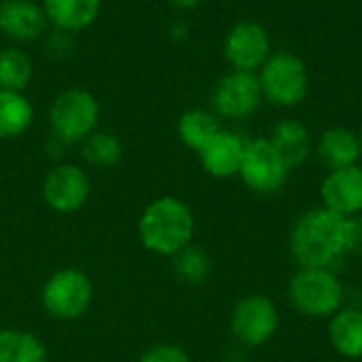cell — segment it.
<instances>
[{
    "mask_svg": "<svg viewBox=\"0 0 362 362\" xmlns=\"http://www.w3.org/2000/svg\"><path fill=\"white\" fill-rule=\"evenodd\" d=\"M291 255L301 269H331L348 257L346 252V218L329 208H312L303 212L291 229Z\"/></svg>",
    "mask_w": 362,
    "mask_h": 362,
    "instance_id": "1",
    "label": "cell"
},
{
    "mask_svg": "<svg viewBox=\"0 0 362 362\" xmlns=\"http://www.w3.org/2000/svg\"><path fill=\"white\" fill-rule=\"evenodd\" d=\"M195 221L191 208L178 197H159L140 216L138 233L144 244L155 255L174 257L187 248L193 240Z\"/></svg>",
    "mask_w": 362,
    "mask_h": 362,
    "instance_id": "2",
    "label": "cell"
},
{
    "mask_svg": "<svg viewBox=\"0 0 362 362\" xmlns=\"http://www.w3.org/2000/svg\"><path fill=\"white\" fill-rule=\"evenodd\" d=\"M263 100L278 108L299 106L310 89V74L305 62L288 51L272 53L257 72Z\"/></svg>",
    "mask_w": 362,
    "mask_h": 362,
    "instance_id": "3",
    "label": "cell"
},
{
    "mask_svg": "<svg viewBox=\"0 0 362 362\" xmlns=\"http://www.w3.org/2000/svg\"><path fill=\"white\" fill-rule=\"evenodd\" d=\"M288 299L308 318H331L344 308L346 291L331 269H301L288 284Z\"/></svg>",
    "mask_w": 362,
    "mask_h": 362,
    "instance_id": "4",
    "label": "cell"
},
{
    "mask_svg": "<svg viewBox=\"0 0 362 362\" xmlns=\"http://www.w3.org/2000/svg\"><path fill=\"white\" fill-rule=\"evenodd\" d=\"M100 104L87 89H66L62 91L49 110V123L53 136L66 144L85 142L98 127Z\"/></svg>",
    "mask_w": 362,
    "mask_h": 362,
    "instance_id": "5",
    "label": "cell"
},
{
    "mask_svg": "<svg viewBox=\"0 0 362 362\" xmlns=\"http://www.w3.org/2000/svg\"><path fill=\"white\" fill-rule=\"evenodd\" d=\"M288 172V165L269 140L257 138L246 142L240 176L250 191L259 195H274L284 187Z\"/></svg>",
    "mask_w": 362,
    "mask_h": 362,
    "instance_id": "6",
    "label": "cell"
},
{
    "mask_svg": "<svg viewBox=\"0 0 362 362\" xmlns=\"http://www.w3.org/2000/svg\"><path fill=\"white\" fill-rule=\"evenodd\" d=\"M91 282L78 269H62L53 274L42 288L45 310L59 320H74L83 316L91 303Z\"/></svg>",
    "mask_w": 362,
    "mask_h": 362,
    "instance_id": "7",
    "label": "cell"
},
{
    "mask_svg": "<svg viewBox=\"0 0 362 362\" xmlns=\"http://www.w3.org/2000/svg\"><path fill=\"white\" fill-rule=\"evenodd\" d=\"M263 102L257 72L231 70L227 72L212 91V108L218 117L242 121L252 117Z\"/></svg>",
    "mask_w": 362,
    "mask_h": 362,
    "instance_id": "8",
    "label": "cell"
},
{
    "mask_svg": "<svg viewBox=\"0 0 362 362\" xmlns=\"http://www.w3.org/2000/svg\"><path fill=\"white\" fill-rule=\"evenodd\" d=\"M223 53L231 70L259 72L272 55V38L267 28L250 19L233 23L225 36Z\"/></svg>",
    "mask_w": 362,
    "mask_h": 362,
    "instance_id": "9",
    "label": "cell"
},
{
    "mask_svg": "<svg viewBox=\"0 0 362 362\" xmlns=\"http://www.w3.org/2000/svg\"><path fill=\"white\" fill-rule=\"evenodd\" d=\"M280 325V314L272 299L263 295L244 297L231 314V331L235 339L246 348H259L267 344Z\"/></svg>",
    "mask_w": 362,
    "mask_h": 362,
    "instance_id": "10",
    "label": "cell"
},
{
    "mask_svg": "<svg viewBox=\"0 0 362 362\" xmlns=\"http://www.w3.org/2000/svg\"><path fill=\"white\" fill-rule=\"evenodd\" d=\"M91 193L89 176L83 168L72 163H59L51 168L42 182V197L47 206L62 214H72L85 206Z\"/></svg>",
    "mask_w": 362,
    "mask_h": 362,
    "instance_id": "11",
    "label": "cell"
},
{
    "mask_svg": "<svg viewBox=\"0 0 362 362\" xmlns=\"http://www.w3.org/2000/svg\"><path fill=\"white\" fill-rule=\"evenodd\" d=\"M49 30L42 4L34 0H2L0 2V32L17 45L34 42Z\"/></svg>",
    "mask_w": 362,
    "mask_h": 362,
    "instance_id": "12",
    "label": "cell"
},
{
    "mask_svg": "<svg viewBox=\"0 0 362 362\" xmlns=\"http://www.w3.org/2000/svg\"><path fill=\"white\" fill-rule=\"evenodd\" d=\"M322 206L331 212L350 218L362 214V168L350 165L331 170L320 187Z\"/></svg>",
    "mask_w": 362,
    "mask_h": 362,
    "instance_id": "13",
    "label": "cell"
},
{
    "mask_svg": "<svg viewBox=\"0 0 362 362\" xmlns=\"http://www.w3.org/2000/svg\"><path fill=\"white\" fill-rule=\"evenodd\" d=\"M246 142L248 140H244L242 136H238L229 129H221L199 151V159H202L204 170L214 178H231V176L240 174Z\"/></svg>",
    "mask_w": 362,
    "mask_h": 362,
    "instance_id": "14",
    "label": "cell"
},
{
    "mask_svg": "<svg viewBox=\"0 0 362 362\" xmlns=\"http://www.w3.org/2000/svg\"><path fill=\"white\" fill-rule=\"evenodd\" d=\"M49 28L76 34L95 23L102 11V0H42Z\"/></svg>",
    "mask_w": 362,
    "mask_h": 362,
    "instance_id": "15",
    "label": "cell"
},
{
    "mask_svg": "<svg viewBox=\"0 0 362 362\" xmlns=\"http://www.w3.org/2000/svg\"><path fill=\"white\" fill-rule=\"evenodd\" d=\"M318 159L329 172L356 165L361 159L358 134L348 127H329L318 140Z\"/></svg>",
    "mask_w": 362,
    "mask_h": 362,
    "instance_id": "16",
    "label": "cell"
},
{
    "mask_svg": "<svg viewBox=\"0 0 362 362\" xmlns=\"http://www.w3.org/2000/svg\"><path fill=\"white\" fill-rule=\"evenodd\" d=\"M269 142L280 153L288 170L301 168L312 155V138L308 127L297 119H284L276 123Z\"/></svg>",
    "mask_w": 362,
    "mask_h": 362,
    "instance_id": "17",
    "label": "cell"
},
{
    "mask_svg": "<svg viewBox=\"0 0 362 362\" xmlns=\"http://www.w3.org/2000/svg\"><path fill=\"white\" fill-rule=\"evenodd\" d=\"M331 346L346 358H362V310L341 308L329 322Z\"/></svg>",
    "mask_w": 362,
    "mask_h": 362,
    "instance_id": "18",
    "label": "cell"
},
{
    "mask_svg": "<svg viewBox=\"0 0 362 362\" xmlns=\"http://www.w3.org/2000/svg\"><path fill=\"white\" fill-rule=\"evenodd\" d=\"M221 129L223 127L214 110L191 108L182 112V117L178 119V138L187 148L195 153H199Z\"/></svg>",
    "mask_w": 362,
    "mask_h": 362,
    "instance_id": "19",
    "label": "cell"
},
{
    "mask_svg": "<svg viewBox=\"0 0 362 362\" xmlns=\"http://www.w3.org/2000/svg\"><path fill=\"white\" fill-rule=\"evenodd\" d=\"M34 121V108L23 91L0 89V138H19Z\"/></svg>",
    "mask_w": 362,
    "mask_h": 362,
    "instance_id": "20",
    "label": "cell"
},
{
    "mask_svg": "<svg viewBox=\"0 0 362 362\" xmlns=\"http://www.w3.org/2000/svg\"><path fill=\"white\" fill-rule=\"evenodd\" d=\"M0 362H47V348L28 331L0 329Z\"/></svg>",
    "mask_w": 362,
    "mask_h": 362,
    "instance_id": "21",
    "label": "cell"
},
{
    "mask_svg": "<svg viewBox=\"0 0 362 362\" xmlns=\"http://www.w3.org/2000/svg\"><path fill=\"white\" fill-rule=\"evenodd\" d=\"M34 76L32 57L19 47L0 49V89L23 91Z\"/></svg>",
    "mask_w": 362,
    "mask_h": 362,
    "instance_id": "22",
    "label": "cell"
},
{
    "mask_svg": "<svg viewBox=\"0 0 362 362\" xmlns=\"http://www.w3.org/2000/svg\"><path fill=\"white\" fill-rule=\"evenodd\" d=\"M83 157L95 168H112L123 157V144L110 132H93L83 142Z\"/></svg>",
    "mask_w": 362,
    "mask_h": 362,
    "instance_id": "23",
    "label": "cell"
},
{
    "mask_svg": "<svg viewBox=\"0 0 362 362\" xmlns=\"http://www.w3.org/2000/svg\"><path fill=\"white\" fill-rule=\"evenodd\" d=\"M174 272L189 284H202L210 274V259L202 248L187 246L174 255Z\"/></svg>",
    "mask_w": 362,
    "mask_h": 362,
    "instance_id": "24",
    "label": "cell"
},
{
    "mask_svg": "<svg viewBox=\"0 0 362 362\" xmlns=\"http://www.w3.org/2000/svg\"><path fill=\"white\" fill-rule=\"evenodd\" d=\"M42 38H45V51L51 59H66L74 51V34L49 28Z\"/></svg>",
    "mask_w": 362,
    "mask_h": 362,
    "instance_id": "25",
    "label": "cell"
},
{
    "mask_svg": "<svg viewBox=\"0 0 362 362\" xmlns=\"http://www.w3.org/2000/svg\"><path fill=\"white\" fill-rule=\"evenodd\" d=\"M140 362H191L189 354L174 344H159L148 348L142 356Z\"/></svg>",
    "mask_w": 362,
    "mask_h": 362,
    "instance_id": "26",
    "label": "cell"
},
{
    "mask_svg": "<svg viewBox=\"0 0 362 362\" xmlns=\"http://www.w3.org/2000/svg\"><path fill=\"white\" fill-rule=\"evenodd\" d=\"M346 252L362 255V214L346 218Z\"/></svg>",
    "mask_w": 362,
    "mask_h": 362,
    "instance_id": "27",
    "label": "cell"
},
{
    "mask_svg": "<svg viewBox=\"0 0 362 362\" xmlns=\"http://www.w3.org/2000/svg\"><path fill=\"white\" fill-rule=\"evenodd\" d=\"M168 34H170V38H172V40H187V38H189V34H191V28L187 25V21L176 19V21H172V23H170Z\"/></svg>",
    "mask_w": 362,
    "mask_h": 362,
    "instance_id": "28",
    "label": "cell"
},
{
    "mask_svg": "<svg viewBox=\"0 0 362 362\" xmlns=\"http://www.w3.org/2000/svg\"><path fill=\"white\" fill-rule=\"evenodd\" d=\"M174 8H180V11H191L195 8L202 0H168Z\"/></svg>",
    "mask_w": 362,
    "mask_h": 362,
    "instance_id": "29",
    "label": "cell"
},
{
    "mask_svg": "<svg viewBox=\"0 0 362 362\" xmlns=\"http://www.w3.org/2000/svg\"><path fill=\"white\" fill-rule=\"evenodd\" d=\"M358 140H361V157H362V127H361V132H358Z\"/></svg>",
    "mask_w": 362,
    "mask_h": 362,
    "instance_id": "30",
    "label": "cell"
}]
</instances>
